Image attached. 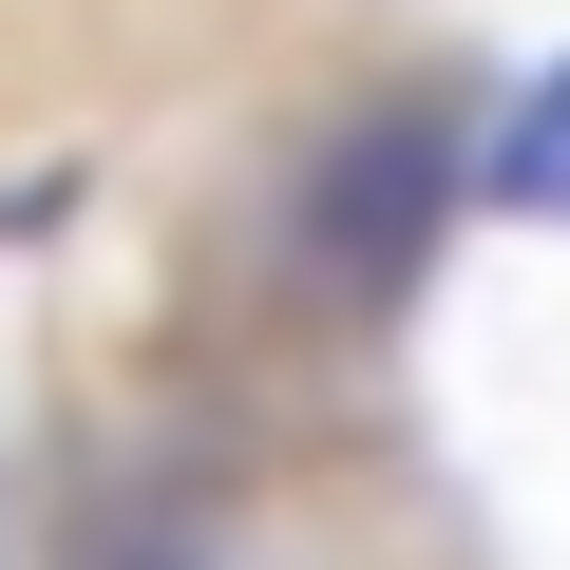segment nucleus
<instances>
[{"label": "nucleus", "instance_id": "nucleus-1", "mask_svg": "<svg viewBox=\"0 0 570 570\" xmlns=\"http://www.w3.org/2000/svg\"><path fill=\"white\" fill-rule=\"evenodd\" d=\"M438 190H456V134L400 96V115H362L343 153H324V190H305V266L343 285V305H362V285H400L419 266V228H438Z\"/></svg>", "mask_w": 570, "mask_h": 570}, {"label": "nucleus", "instance_id": "nucleus-3", "mask_svg": "<svg viewBox=\"0 0 570 570\" xmlns=\"http://www.w3.org/2000/svg\"><path fill=\"white\" fill-rule=\"evenodd\" d=\"M494 190H513V209H570V77H532V115H513V153H494Z\"/></svg>", "mask_w": 570, "mask_h": 570}, {"label": "nucleus", "instance_id": "nucleus-2", "mask_svg": "<svg viewBox=\"0 0 570 570\" xmlns=\"http://www.w3.org/2000/svg\"><path fill=\"white\" fill-rule=\"evenodd\" d=\"M77 570H209V494H134V513H96Z\"/></svg>", "mask_w": 570, "mask_h": 570}]
</instances>
